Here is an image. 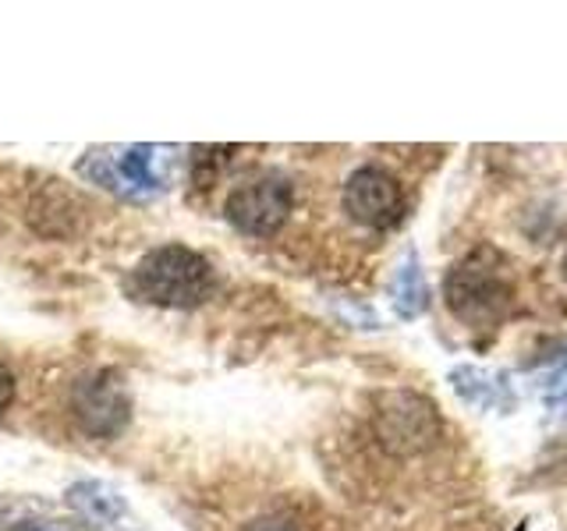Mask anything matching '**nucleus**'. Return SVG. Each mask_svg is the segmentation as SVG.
I'll return each mask as SVG.
<instances>
[{"label": "nucleus", "instance_id": "f257e3e1", "mask_svg": "<svg viewBox=\"0 0 567 531\" xmlns=\"http://www.w3.org/2000/svg\"><path fill=\"white\" fill-rule=\"evenodd\" d=\"M443 301L461 326L475 333L501 330L514 309V280L507 259L493 244L472 248L443 277Z\"/></svg>", "mask_w": 567, "mask_h": 531}, {"label": "nucleus", "instance_id": "f03ea898", "mask_svg": "<svg viewBox=\"0 0 567 531\" xmlns=\"http://www.w3.org/2000/svg\"><path fill=\"white\" fill-rule=\"evenodd\" d=\"M132 291L153 305H199L213 291V266L185 244H164L135 266Z\"/></svg>", "mask_w": 567, "mask_h": 531}, {"label": "nucleus", "instance_id": "7ed1b4c3", "mask_svg": "<svg viewBox=\"0 0 567 531\" xmlns=\"http://www.w3.org/2000/svg\"><path fill=\"white\" fill-rule=\"evenodd\" d=\"M372 429L394 457H422L440 447L447 425L440 407L419 389H383L372 400Z\"/></svg>", "mask_w": 567, "mask_h": 531}, {"label": "nucleus", "instance_id": "20e7f679", "mask_svg": "<svg viewBox=\"0 0 567 531\" xmlns=\"http://www.w3.org/2000/svg\"><path fill=\"white\" fill-rule=\"evenodd\" d=\"M295 206V188L284 174H259L252 181L238 185L227 195V220L235 223L241 235L252 238H270L291 217Z\"/></svg>", "mask_w": 567, "mask_h": 531}, {"label": "nucleus", "instance_id": "39448f33", "mask_svg": "<svg viewBox=\"0 0 567 531\" xmlns=\"http://www.w3.org/2000/svg\"><path fill=\"white\" fill-rule=\"evenodd\" d=\"M344 212L369 230H390L404 217V188L390 170L383 167H359L344 181Z\"/></svg>", "mask_w": 567, "mask_h": 531}, {"label": "nucleus", "instance_id": "423d86ee", "mask_svg": "<svg viewBox=\"0 0 567 531\" xmlns=\"http://www.w3.org/2000/svg\"><path fill=\"white\" fill-rule=\"evenodd\" d=\"M96 149L82 159V174L96 177L100 185L114 191H159L164 174H159V149L150 146H128V149Z\"/></svg>", "mask_w": 567, "mask_h": 531}, {"label": "nucleus", "instance_id": "0eeeda50", "mask_svg": "<svg viewBox=\"0 0 567 531\" xmlns=\"http://www.w3.org/2000/svg\"><path fill=\"white\" fill-rule=\"evenodd\" d=\"M451 389L468 407H483V412H511L514 407V386L507 372H493L483 365H457L451 368Z\"/></svg>", "mask_w": 567, "mask_h": 531}, {"label": "nucleus", "instance_id": "6e6552de", "mask_svg": "<svg viewBox=\"0 0 567 531\" xmlns=\"http://www.w3.org/2000/svg\"><path fill=\"white\" fill-rule=\"evenodd\" d=\"M386 291H390V309L398 312V319H419L430 312L433 294H430V280H425L419 252H404Z\"/></svg>", "mask_w": 567, "mask_h": 531}, {"label": "nucleus", "instance_id": "1a4fd4ad", "mask_svg": "<svg viewBox=\"0 0 567 531\" xmlns=\"http://www.w3.org/2000/svg\"><path fill=\"white\" fill-rule=\"evenodd\" d=\"M79 415L85 418V429L93 433H114L124 421V397L114 383H103V376H93L79 386Z\"/></svg>", "mask_w": 567, "mask_h": 531}, {"label": "nucleus", "instance_id": "9d476101", "mask_svg": "<svg viewBox=\"0 0 567 531\" xmlns=\"http://www.w3.org/2000/svg\"><path fill=\"white\" fill-rule=\"evenodd\" d=\"M543 400L546 407H557V412H567V362L546 379L543 386Z\"/></svg>", "mask_w": 567, "mask_h": 531}, {"label": "nucleus", "instance_id": "9b49d317", "mask_svg": "<svg viewBox=\"0 0 567 531\" xmlns=\"http://www.w3.org/2000/svg\"><path fill=\"white\" fill-rule=\"evenodd\" d=\"M11 397H14V376L8 372V365H0V415L8 412Z\"/></svg>", "mask_w": 567, "mask_h": 531}, {"label": "nucleus", "instance_id": "f8f14e48", "mask_svg": "<svg viewBox=\"0 0 567 531\" xmlns=\"http://www.w3.org/2000/svg\"><path fill=\"white\" fill-rule=\"evenodd\" d=\"M248 531H295L288 521H277V518H266V521H256Z\"/></svg>", "mask_w": 567, "mask_h": 531}, {"label": "nucleus", "instance_id": "ddd939ff", "mask_svg": "<svg viewBox=\"0 0 567 531\" xmlns=\"http://www.w3.org/2000/svg\"><path fill=\"white\" fill-rule=\"evenodd\" d=\"M560 270H564V280H567V256H564V266H560Z\"/></svg>", "mask_w": 567, "mask_h": 531}, {"label": "nucleus", "instance_id": "4468645a", "mask_svg": "<svg viewBox=\"0 0 567 531\" xmlns=\"http://www.w3.org/2000/svg\"><path fill=\"white\" fill-rule=\"evenodd\" d=\"M514 531H528V524H518V528H514Z\"/></svg>", "mask_w": 567, "mask_h": 531}]
</instances>
